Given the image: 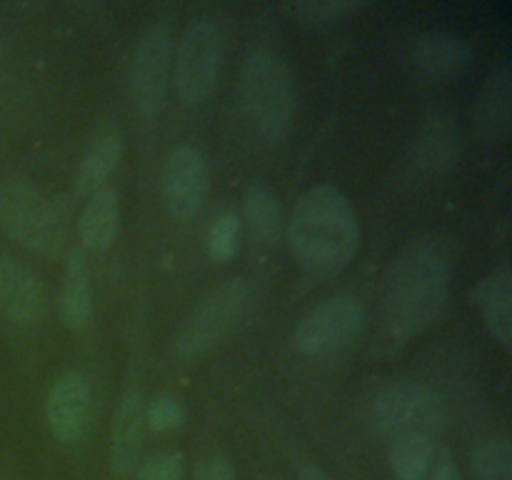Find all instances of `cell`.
Returning a JSON list of instances; mask_svg holds the SVG:
<instances>
[{
    "label": "cell",
    "mask_w": 512,
    "mask_h": 480,
    "mask_svg": "<svg viewBox=\"0 0 512 480\" xmlns=\"http://www.w3.org/2000/svg\"><path fill=\"white\" fill-rule=\"evenodd\" d=\"M455 268V243L423 235L405 245L383 278L378 315L380 350H395L428 333L443 315Z\"/></svg>",
    "instance_id": "1"
},
{
    "label": "cell",
    "mask_w": 512,
    "mask_h": 480,
    "mask_svg": "<svg viewBox=\"0 0 512 480\" xmlns=\"http://www.w3.org/2000/svg\"><path fill=\"white\" fill-rule=\"evenodd\" d=\"M288 245L308 278L343 273L360 248V220L348 195L328 183L305 190L290 213Z\"/></svg>",
    "instance_id": "2"
},
{
    "label": "cell",
    "mask_w": 512,
    "mask_h": 480,
    "mask_svg": "<svg viewBox=\"0 0 512 480\" xmlns=\"http://www.w3.org/2000/svg\"><path fill=\"white\" fill-rule=\"evenodd\" d=\"M68 203L23 180H0V228L43 258H58L68 240Z\"/></svg>",
    "instance_id": "3"
},
{
    "label": "cell",
    "mask_w": 512,
    "mask_h": 480,
    "mask_svg": "<svg viewBox=\"0 0 512 480\" xmlns=\"http://www.w3.org/2000/svg\"><path fill=\"white\" fill-rule=\"evenodd\" d=\"M240 100L255 133L268 143L288 135L295 93L288 65L273 50H255L240 65Z\"/></svg>",
    "instance_id": "4"
},
{
    "label": "cell",
    "mask_w": 512,
    "mask_h": 480,
    "mask_svg": "<svg viewBox=\"0 0 512 480\" xmlns=\"http://www.w3.org/2000/svg\"><path fill=\"white\" fill-rule=\"evenodd\" d=\"M250 305V285L243 278H228L215 285L185 318L173 340L175 355L198 358L223 343L240 323Z\"/></svg>",
    "instance_id": "5"
},
{
    "label": "cell",
    "mask_w": 512,
    "mask_h": 480,
    "mask_svg": "<svg viewBox=\"0 0 512 480\" xmlns=\"http://www.w3.org/2000/svg\"><path fill=\"white\" fill-rule=\"evenodd\" d=\"M445 405L440 395L420 383H395L378 393L373 423L393 443L403 438H438L445 430Z\"/></svg>",
    "instance_id": "6"
},
{
    "label": "cell",
    "mask_w": 512,
    "mask_h": 480,
    "mask_svg": "<svg viewBox=\"0 0 512 480\" xmlns=\"http://www.w3.org/2000/svg\"><path fill=\"white\" fill-rule=\"evenodd\" d=\"M225 40L213 20H195L173 53V85L183 103L200 105L218 83Z\"/></svg>",
    "instance_id": "7"
},
{
    "label": "cell",
    "mask_w": 512,
    "mask_h": 480,
    "mask_svg": "<svg viewBox=\"0 0 512 480\" xmlns=\"http://www.w3.org/2000/svg\"><path fill=\"white\" fill-rule=\"evenodd\" d=\"M365 325V308L360 300L335 295L315 305L298 323L293 345L303 355H328L358 338Z\"/></svg>",
    "instance_id": "8"
},
{
    "label": "cell",
    "mask_w": 512,
    "mask_h": 480,
    "mask_svg": "<svg viewBox=\"0 0 512 480\" xmlns=\"http://www.w3.org/2000/svg\"><path fill=\"white\" fill-rule=\"evenodd\" d=\"M173 35L165 28H150L138 40L130 63V98L143 120L158 118L173 73Z\"/></svg>",
    "instance_id": "9"
},
{
    "label": "cell",
    "mask_w": 512,
    "mask_h": 480,
    "mask_svg": "<svg viewBox=\"0 0 512 480\" xmlns=\"http://www.w3.org/2000/svg\"><path fill=\"white\" fill-rule=\"evenodd\" d=\"M165 208L175 220H190L203 210L208 198V163L198 145L180 143L163 165Z\"/></svg>",
    "instance_id": "10"
},
{
    "label": "cell",
    "mask_w": 512,
    "mask_h": 480,
    "mask_svg": "<svg viewBox=\"0 0 512 480\" xmlns=\"http://www.w3.org/2000/svg\"><path fill=\"white\" fill-rule=\"evenodd\" d=\"M145 398L138 385H128L120 393L110 425V468L120 478L138 470L145 445Z\"/></svg>",
    "instance_id": "11"
},
{
    "label": "cell",
    "mask_w": 512,
    "mask_h": 480,
    "mask_svg": "<svg viewBox=\"0 0 512 480\" xmlns=\"http://www.w3.org/2000/svg\"><path fill=\"white\" fill-rule=\"evenodd\" d=\"M90 385L83 375L68 373L53 383L45 398V425L58 443L73 445L83 438L90 418Z\"/></svg>",
    "instance_id": "12"
},
{
    "label": "cell",
    "mask_w": 512,
    "mask_h": 480,
    "mask_svg": "<svg viewBox=\"0 0 512 480\" xmlns=\"http://www.w3.org/2000/svg\"><path fill=\"white\" fill-rule=\"evenodd\" d=\"M388 458L395 480H463L453 453L438 438L393 440Z\"/></svg>",
    "instance_id": "13"
},
{
    "label": "cell",
    "mask_w": 512,
    "mask_h": 480,
    "mask_svg": "<svg viewBox=\"0 0 512 480\" xmlns=\"http://www.w3.org/2000/svg\"><path fill=\"white\" fill-rule=\"evenodd\" d=\"M460 148H463V133L453 115L433 113L415 140L413 168L425 178H438L458 163Z\"/></svg>",
    "instance_id": "14"
},
{
    "label": "cell",
    "mask_w": 512,
    "mask_h": 480,
    "mask_svg": "<svg viewBox=\"0 0 512 480\" xmlns=\"http://www.w3.org/2000/svg\"><path fill=\"white\" fill-rule=\"evenodd\" d=\"M475 133L483 143H505L512 128V70L500 60L485 78L475 103Z\"/></svg>",
    "instance_id": "15"
},
{
    "label": "cell",
    "mask_w": 512,
    "mask_h": 480,
    "mask_svg": "<svg viewBox=\"0 0 512 480\" xmlns=\"http://www.w3.org/2000/svg\"><path fill=\"white\" fill-rule=\"evenodd\" d=\"M0 310L18 325L35 323L45 310V288L38 275L10 255H0Z\"/></svg>",
    "instance_id": "16"
},
{
    "label": "cell",
    "mask_w": 512,
    "mask_h": 480,
    "mask_svg": "<svg viewBox=\"0 0 512 480\" xmlns=\"http://www.w3.org/2000/svg\"><path fill=\"white\" fill-rule=\"evenodd\" d=\"M485 328L505 350L512 348V270L500 268L478 280L470 293Z\"/></svg>",
    "instance_id": "17"
},
{
    "label": "cell",
    "mask_w": 512,
    "mask_h": 480,
    "mask_svg": "<svg viewBox=\"0 0 512 480\" xmlns=\"http://www.w3.org/2000/svg\"><path fill=\"white\" fill-rule=\"evenodd\" d=\"M120 233V195L118 190L103 185L88 198L78 215L80 248L108 250Z\"/></svg>",
    "instance_id": "18"
},
{
    "label": "cell",
    "mask_w": 512,
    "mask_h": 480,
    "mask_svg": "<svg viewBox=\"0 0 512 480\" xmlns=\"http://www.w3.org/2000/svg\"><path fill=\"white\" fill-rule=\"evenodd\" d=\"M470 45L463 35L425 33L413 45V63L420 75L430 80H443L458 75L468 65Z\"/></svg>",
    "instance_id": "19"
},
{
    "label": "cell",
    "mask_w": 512,
    "mask_h": 480,
    "mask_svg": "<svg viewBox=\"0 0 512 480\" xmlns=\"http://www.w3.org/2000/svg\"><path fill=\"white\" fill-rule=\"evenodd\" d=\"M60 318L70 330H85L93 320V288H90V263L83 248L68 255L60 285Z\"/></svg>",
    "instance_id": "20"
},
{
    "label": "cell",
    "mask_w": 512,
    "mask_h": 480,
    "mask_svg": "<svg viewBox=\"0 0 512 480\" xmlns=\"http://www.w3.org/2000/svg\"><path fill=\"white\" fill-rule=\"evenodd\" d=\"M120 158H123V138L113 130H103L95 135L85 148L78 168L73 173L75 195H93L105 185V180L115 173Z\"/></svg>",
    "instance_id": "21"
},
{
    "label": "cell",
    "mask_w": 512,
    "mask_h": 480,
    "mask_svg": "<svg viewBox=\"0 0 512 480\" xmlns=\"http://www.w3.org/2000/svg\"><path fill=\"white\" fill-rule=\"evenodd\" d=\"M248 223L250 233L260 243H273L278 240L283 228V213H280L278 195L268 185H253L243 198V218Z\"/></svg>",
    "instance_id": "22"
},
{
    "label": "cell",
    "mask_w": 512,
    "mask_h": 480,
    "mask_svg": "<svg viewBox=\"0 0 512 480\" xmlns=\"http://www.w3.org/2000/svg\"><path fill=\"white\" fill-rule=\"evenodd\" d=\"M240 238H243V220H240L238 210L228 208L215 215L213 223L208 225L205 250L215 263H228L238 255Z\"/></svg>",
    "instance_id": "23"
},
{
    "label": "cell",
    "mask_w": 512,
    "mask_h": 480,
    "mask_svg": "<svg viewBox=\"0 0 512 480\" xmlns=\"http://www.w3.org/2000/svg\"><path fill=\"white\" fill-rule=\"evenodd\" d=\"M475 480H512V448L508 438H490L473 453Z\"/></svg>",
    "instance_id": "24"
},
{
    "label": "cell",
    "mask_w": 512,
    "mask_h": 480,
    "mask_svg": "<svg viewBox=\"0 0 512 480\" xmlns=\"http://www.w3.org/2000/svg\"><path fill=\"white\" fill-rule=\"evenodd\" d=\"M185 410L180 400L170 393H158L150 403H145V425L153 433L168 435L183 428Z\"/></svg>",
    "instance_id": "25"
},
{
    "label": "cell",
    "mask_w": 512,
    "mask_h": 480,
    "mask_svg": "<svg viewBox=\"0 0 512 480\" xmlns=\"http://www.w3.org/2000/svg\"><path fill=\"white\" fill-rule=\"evenodd\" d=\"M358 8L360 3H350V0H313V3L293 5L298 18L308 25H335Z\"/></svg>",
    "instance_id": "26"
},
{
    "label": "cell",
    "mask_w": 512,
    "mask_h": 480,
    "mask_svg": "<svg viewBox=\"0 0 512 480\" xmlns=\"http://www.w3.org/2000/svg\"><path fill=\"white\" fill-rule=\"evenodd\" d=\"M135 475H138V480H183L185 460L175 450H160V453L143 460Z\"/></svg>",
    "instance_id": "27"
},
{
    "label": "cell",
    "mask_w": 512,
    "mask_h": 480,
    "mask_svg": "<svg viewBox=\"0 0 512 480\" xmlns=\"http://www.w3.org/2000/svg\"><path fill=\"white\" fill-rule=\"evenodd\" d=\"M193 480H235V465L225 455H208L195 463Z\"/></svg>",
    "instance_id": "28"
},
{
    "label": "cell",
    "mask_w": 512,
    "mask_h": 480,
    "mask_svg": "<svg viewBox=\"0 0 512 480\" xmlns=\"http://www.w3.org/2000/svg\"><path fill=\"white\" fill-rule=\"evenodd\" d=\"M300 480H333L325 470H320L318 465H303L300 468Z\"/></svg>",
    "instance_id": "29"
},
{
    "label": "cell",
    "mask_w": 512,
    "mask_h": 480,
    "mask_svg": "<svg viewBox=\"0 0 512 480\" xmlns=\"http://www.w3.org/2000/svg\"><path fill=\"white\" fill-rule=\"evenodd\" d=\"M0 480H5V478H0Z\"/></svg>",
    "instance_id": "30"
}]
</instances>
